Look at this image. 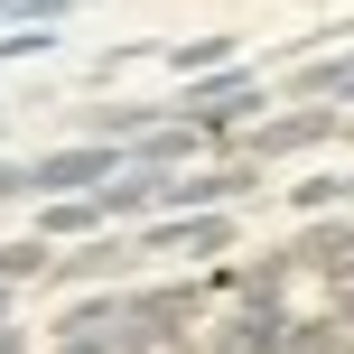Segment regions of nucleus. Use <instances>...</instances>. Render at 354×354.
<instances>
[{"mask_svg":"<svg viewBox=\"0 0 354 354\" xmlns=\"http://www.w3.org/2000/svg\"><path fill=\"white\" fill-rule=\"evenodd\" d=\"M122 168H131V149H112V140H75V149L28 159V196H84V187H103V177H122Z\"/></svg>","mask_w":354,"mask_h":354,"instance_id":"nucleus-1","label":"nucleus"},{"mask_svg":"<svg viewBox=\"0 0 354 354\" xmlns=\"http://www.w3.org/2000/svg\"><path fill=\"white\" fill-rule=\"evenodd\" d=\"M205 345H214V354H289V345H299V326H289V308H280V299H243Z\"/></svg>","mask_w":354,"mask_h":354,"instance_id":"nucleus-2","label":"nucleus"},{"mask_svg":"<svg viewBox=\"0 0 354 354\" xmlns=\"http://www.w3.org/2000/svg\"><path fill=\"white\" fill-rule=\"evenodd\" d=\"M261 103V75H205V84H187L168 112H187V122H205V131H224V122H243V112Z\"/></svg>","mask_w":354,"mask_h":354,"instance_id":"nucleus-3","label":"nucleus"},{"mask_svg":"<svg viewBox=\"0 0 354 354\" xmlns=\"http://www.w3.org/2000/svg\"><path fill=\"white\" fill-rule=\"evenodd\" d=\"M326 131H336V103H308V112H280V122L252 131V159H299V149H317Z\"/></svg>","mask_w":354,"mask_h":354,"instance_id":"nucleus-4","label":"nucleus"},{"mask_svg":"<svg viewBox=\"0 0 354 354\" xmlns=\"http://www.w3.org/2000/svg\"><path fill=\"white\" fill-rule=\"evenodd\" d=\"M140 252H233V224L196 205V214H177V224H149V233H140Z\"/></svg>","mask_w":354,"mask_h":354,"instance_id":"nucleus-5","label":"nucleus"},{"mask_svg":"<svg viewBox=\"0 0 354 354\" xmlns=\"http://www.w3.org/2000/svg\"><path fill=\"white\" fill-rule=\"evenodd\" d=\"M131 308H140L149 336H187V317L205 308V289H149V299H131Z\"/></svg>","mask_w":354,"mask_h":354,"instance_id":"nucleus-6","label":"nucleus"},{"mask_svg":"<svg viewBox=\"0 0 354 354\" xmlns=\"http://www.w3.org/2000/svg\"><path fill=\"white\" fill-rule=\"evenodd\" d=\"M140 243H84V252H56V280H103V270H122Z\"/></svg>","mask_w":354,"mask_h":354,"instance_id":"nucleus-7","label":"nucleus"},{"mask_svg":"<svg viewBox=\"0 0 354 354\" xmlns=\"http://www.w3.org/2000/svg\"><path fill=\"white\" fill-rule=\"evenodd\" d=\"M93 224H112L103 196H47V243H56V233H93Z\"/></svg>","mask_w":354,"mask_h":354,"instance_id":"nucleus-8","label":"nucleus"},{"mask_svg":"<svg viewBox=\"0 0 354 354\" xmlns=\"http://www.w3.org/2000/svg\"><path fill=\"white\" fill-rule=\"evenodd\" d=\"M289 354H354V326L345 317H326V326H299V345Z\"/></svg>","mask_w":354,"mask_h":354,"instance_id":"nucleus-9","label":"nucleus"},{"mask_svg":"<svg viewBox=\"0 0 354 354\" xmlns=\"http://www.w3.org/2000/svg\"><path fill=\"white\" fill-rule=\"evenodd\" d=\"M47 47H56V28H47V19H28V28L0 37V66H19V56H47Z\"/></svg>","mask_w":354,"mask_h":354,"instance_id":"nucleus-10","label":"nucleus"},{"mask_svg":"<svg viewBox=\"0 0 354 354\" xmlns=\"http://www.w3.org/2000/svg\"><path fill=\"white\" fill-rule=\"evenodd\" d=\"M168 66H177V75H196V66H224V37H177V47H168Z\"/></svg>","mask_w":354,"mask_h":354,"instance_id":"nucleus-11","label":"nucleus"},{"mask_svg":"<svg viewBox=\"0 0 354 354\" xmlns=\"http://www.w3.org/2000/svg\"><path fill=\"white\" fill-rule=\"evenodd\" d=\"M28 270H56V252L47 243H10L0 252V280H28Z\"/></svg>","mask_w":354,"mask_h":354,"instance_id":"nucleus-12","label":"nucleus"},{"mask_svg":"<svg viewBox=\"0 0 354 354\" xmlns=\"http://www.w3.org/2000/svg\"><path fill=\"white\" fill-rule=\"evenodd\" d=\"M10 196H28V168H0V205H10Z\"/></svg>","mask_w":354,"mask_h":354,"instance_id":"nucleus-13","label":"nucleus"}]
</instances>
